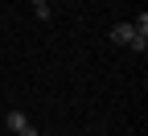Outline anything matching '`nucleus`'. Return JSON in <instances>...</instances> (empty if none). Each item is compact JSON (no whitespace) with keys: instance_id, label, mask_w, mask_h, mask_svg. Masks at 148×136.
Returning a JSON list of instances; mask_svg holds the SVG:
<instances>
[{"instance_id":"7ed1b4c3","label":"nucleus","mask_w":148,"mask_h":136,"mask_svg":"<svg viewBox=\"0 0 148 136\" xmlns=\"http://www.w3.org/2000/svg\"><path fill=\"white\" fill-rule=\"evenodd\" d=\"M127 46H132L136 54H144V50H148V33H132V41H127Z\"/></svg>"},{"instance_id":"f257e3e1","label":"nucleus","mask_w":148,"mask_h":136,"mask_svg":"<svg viewBox=\"0 0 148 136\" xmlns=\"http://www.w3.org/2000/svg\"><path fill=\"white\" fill-rule=\"evenodd\" d=\"M4 124H8L16 136H37V128L29 124V115H25V111H8V115H4Z\"/></svg>"},{"instance_id":"20e7f679","label":"nucleus","mask_w":148,"mask_h":136,"mask_svg":"<svg viewBox=\"0 0 148 136\" xmlns=\"http://www.w3.org/2000/svg\"><path fill=\"white\" fill-rule=\"evenodd\" d=\"M33 8H37V17H41V21H49V0H33Z\"/></svg>"},{"instance_id":"f03ea898","label":"nucleus","mask_w":148,"mask_h":136,"mask_svg":"<svg viewBox=\"0 0 148 136\" xmlns=\"http://www.w3.org/2000/svg\"><path fill=\"white\" fill-rule=\"evenodd\" d=\"M132 33H136L132 25H127V21H119V25H111V33H107V37H111L115 46H127V41H132Z\"/></svg>"}]
</instances>
